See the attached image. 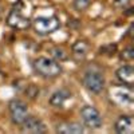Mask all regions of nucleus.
<instances>
[{"instance_id":"1","label":"nucleus","mask_w":134,"mask_h":134,"mask_svg":"<svg viewBox=\"0 0 134 134\" xmlns=\"http://www.w3.org/2000/svg\"><path fill=\"white\" fill-rule=\"evenodd\" d=\"M32 69L35 74L43 78H55L62 72V66L58 60L51 59L48 57H39L32 62Z\"/></svg>"},{"instance_id":"2","label":"nucleus","mask_w":134,"mask_h":134,"mask_svg":"<svg viewBox=\"0 0 134 134\" xmlns=\"http://www.w3.org/2000/svg\"><path fill=\"white\" fill-rule=\"evenodd\" d=\"M5 21L9 27H12L15 30H21V31L27 30L32 24L30 16H27L24 14V4L21 0H19V2H16L14 4V7L9 11Z\"/></svg>"},{"instance_id":"3","label":"nucleus","mask_w":134,"mask_h":134,"mask_svg":"<svg viewBox=\"0 0 134 134\" xmlns=\"http://www.w3.org/2000/svg\"><path fill=\"white\" fill-rule=\"evenodd\" d=\"M110 99L118 106L131 109L134 103V93L131 86L126 85H118V86H111L109 91Z\"/></svg>"},{"instance_id":"4","label":"nucleus","mask_w":134,"mask_h":134,"mask_svg":"<svg viewBox=\"0 0 134 134\" xmlns=\"http://www.w3.org/2000/svg\"><path fill=\"white\" fill-rule=\"evenodd\" d=\"M34 30L39 35H50L60 28V20L58 16H39L34 20Z\"/></svg>"},{"instance_id":"5","label":"nucleus","mask_w":134,"mask_h":134,"mask_svg":"<svg viewBox=\"0 0 134 134\" xmlns=\"http://www.w3.org/2000/svg\"><path fill=\"white\" fill-rule=\"evenodd\" d=\"M105 76L99 71H88L83 76V85L90 93L100 94L105 88Z\"/></svg>"},{"instance_id":"6","label":"nucleus","mask_w":134,"mask_h":134,"mask_svg":"<svg viewBox=\"0 0 134 134\" xmlns=\"http://www.w3.org/2000/svg\"><path fill=\"white\" fill-rule=\"evenodd\" d=\"M81 117L88 129H99L103 124L102 115L94 106H83L81 110Z\"/></svg>"},{"instance_id":"7","label":"nucleus","mask_w":134,"mask_h":134,"mask_svg":"<svg viewBox=\"0 0 134 134\" xmlns=\"http://www.w3.org/2000/svg\"><path fill=\"white\" fill-rule=\"evenodd\" d=\"M8 109H9L11 119H12V122L15 125H21L23 121L28 115V107L20 99H12L8 105Z\"/></svg>"},{"instance_id":"8","label":"nucleus","mask_w":134,"mask_h":134,"mask_svg":"<svg viewBox=\"0 0 134 134\" xmlns=\"http://www.w3.org/2000/svg\"><path fill=\"white\" fill-rule=\"evenodd\" d=\"M46 125L43 121L38 117L34 115H27V118L21 124V131L23 133H31V134H42L46 133Z\"/></svg>"},{"instance_id":"9","label":"nucleus","mask_w":134,"mask_h":134,"mask_svg":"<svg viewBox=\"0 0 134 134\" xmlns=\"http://www.w3.org/2000/svg\"><path fill=\"white\" fill-rule=\"evenodd\" d=\"M115 131L118 134H131L134 131V118L131 115H122L115 122Z\"/></svg>"},{"instance_id":"10","label":"nucleus","mask_w":134,"mask_h":134,"mask_svg":"<svg viewBox=\"0 0 134 134\" xmlns=\"http://www.w3.org/2000/svg\"><path fill=\"white\" fill-rule=\"evenodd\" d=\"M115 74H117V78L124 85L133 86V83H134V67L133 66H130V64L121 66Z\"/></svg>"},{"instance_id":"11","label":"nucleus","mask_w":134,"mask_h":134,"mask_svg":"<svg viewBox=\"0 0 134 134\" xmlns=\"http://www.w3.org/2000/svg\"><path fill=\"white\" fill-rule=\"evenodd\" d=\"M55 131L59 134H82L83 127L81 124H76V122H62L57 125Z\"/></svg>"},{"instance_id":"12","label":"nucleus","mask_w":134,"mask_h":134,"mask_svg":"<svg viewBox=\"0 0 134 134\" xmlns=\"http://www.w3.org/2000/svg\"><path fill=\"white\" fill-rule=\"evenodd\" d=\"M88 50H90V46H88V43L86 40H78L72 46L71 54H72V57L76 60H82V59L86 58V55L88 54Z\"/></svg>"},{"instance_id":"13","label":"nucleus","mask_w":134,"mask_h":134,"mask_svg":"<svg viewBox=\"0 0 134 134\" xmlns=\"http://www.w3.org/2000/svg\"><path fill=\"white\" fill-rule=\"evenodd\" d=\"M71 97V93L69 90H66V88H62V90H58L55 91L51 98H50V105L54 106V107H62L64 105V102L67 99Z\"/></svg>"},{"instance_id":"14","label":"nucleus","mask_w":134,"mask_h":134,"mask_svg":"<svg viewBox=\"0 0 134 134\" xmlns=\"http://www.w3.org/2000/svg\"><path fill=\"white\" fill-rule=\"evenodd\" d=\"M93 0H74V8L76 11H85L90 7Z\"/></svg>"},{"instance_id":"15","label":"nucleus","mask_w":134,"mask_h":134,"mask_svg":"<svg viewBox=\"0 0 134 134\" xmlns=\"http://www.w3.org/2000/svg\"><path fill=\"white\" fill-rule=\"evenodd\" d=\"M51 54L54 55V58H55V60H66L67 59V52L63 50V48H58V47H55V48H52V51H51Z\"/></svg>"},{"instance_id":"16","label":"nucleus","mask_w":134,"mask_h":134,"mask_svg":"<svg viewBox=\"0 0 134 134\" xmlns=\"http://www.w3.org/2000/svg\"><path fill=\"white\" fill-rule=\"evenodd\" d=\"M121 57H122V59H125V60H133V58H134V48H133V46H127L124 51H122Z\"/></svg>"},{"instance_id":"17","label":"nucleus","mask_w":134,"mask_h":134,"mask_svg":"<svg viewBox=\"0 0 134 134\" xmlns=\"http://www.w3.org/2000/svg\"><path fill=\"white\" fill-rule=\"evenodd\" d=\"M130 2L131 0H114L113 4H114V7H117L119 9H125L130 5Z\"/></svg>"},{"instance_id":"18","label":"nucleus","mask_w":134,"mask_h":134,"mask_svg":"<svg viewBox=\"0 0 134 134\" xmlns=\"http://www.w3.org/2000/svg\"><path fill=\"white\" fill-rule=\"evenodd\" d=\"M129 8H130V9H127L126 12H125L126 15H131V14H133V8H131V7H129Z\"/></svg>"}]
</instances>
